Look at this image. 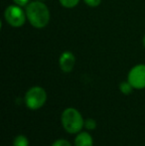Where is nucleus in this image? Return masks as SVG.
Instances as JSON below:
<instances>
[{"mask_svg":"<svg viewBox=\"0 0 145 146\" xmlns=\"http://www.w3.org/2000/svg\"><path fill=\"white\" fill-rule=\"evenodd\" d=\"M59 63H60V68L63 72L70 73L73 69V66H75V58L72 52L66 51V52H64L61 55Z\"/></svg>","mask_w":145,"mask_h":146,"instance_id":"nucleus-6","label":"nucleus"},{"mask_svg":"<svg viewBox=\"0 0 145 146\" xmlns=\"http://www.w3.org/2000/svg\"><path fill=\"white\" fill-rule=\"evenodd\" d=\"M79 1V0H60V3L66 8H73L77 5Z\"/></svg>","mask_w":145,"mask_h":146,"instance_id":"nucleus-10","label":"nucleus"},{"mask_svg":"<svg viewBox=\"0 0 145 146\" xmlns=\"http://www.w3.org/2000/svg\"><path fill=\"white\" fill-rule=\"evenodd\" d=\"M26 13L22 10L21 6L10 5L5 10V19L12 27H21L26 20Z\"/></svg>","mask_w":145,"mask_h":146,"instance_id":"nucleus-4","label":"nucleus"},{"mask_svg":"<svg viewBox=\"0 0 145 146\" xmlns=\"http://www.w3.org/2000/svg\"><path fill=\"white\" fill-rule=\"evenodd\" d=\"M13 1L15 2L16 5H18V6H25L28 4L29 0H13Z\"/></svg>","mask_w":145,"mask_h":146,"instance_id":"nucleus-14","label":"nucleus"},{"mask_svg":"<svg viewBox=\"0 0 145 146\" xmlns=\"http://www.w3.org/2000/svg\"><path fill=\"white\" fill-rule=\"evenodd\" d=\"M52 146H72L71 143L66 139H58L52 144Z\"/></svg>","mask_w":145,"mask_h":146,"instance_id":"nucleus-12","label":"nucleus"},{"mask_svg":"<svg viewBox=\"0 0 145 146\" xmlns=\"http://www.w3.org/2000/svg\"><path fill=\"white\" fill-rule=\"evenodd\" d=\"M61 121L65 130L71 134L79 132L85 124L81 114L73 108H68L63 111Z\"/></svg>","mask_w":145,"mask_h":146,"instance_id":"nucleus-2","label":"nucleus"},{"mask_svg":"<svg viewBox=\"0 0 145 146\" xmlns=\"http://www.w3.org/2000/svg\"><path fill=\"white\" fill-rule=\"evenodd\" d=\"M143 43H144V46H145V36H144V38H143Z\"/></svg>","mask_w":145,"mask_h":146,"instance_id":"nucleus-15","label":"nucleus"},{"mask_svg":"<svg viewBox=\"0 0 145 146\" xmlns=\"http://www.w3.org/2000/svg\"><path fill=\"white\" fill-rule=\"evenodd\" d=\"M133 88H134L132 87L131 84H130L128 81L127 82H122V83L119 85V90L123 94H130Z\"/></svg>","mask_w":145,"mask_h":146,"instance_id":"nucleus-9","label":"nucleus"},{"mask_svg":"<svg viewBox=\"0 0 145 146\" xmlns=\"http://www.w3.org/2000/svg\"><path fill=\"white\" fill-rule=\"evenodd\" d=\"M83 126H85L87 129H89V130H93V129L97 127V122H95V119L87 118V120H85V124H83Z\"/></svg>","mask_w":145,"mask_h":146,"instance_id":"nucleus-11","label":"nucleus"},{"mask_svg":"<svg viewBox=\"0 0 145 146\" xmlns=\"http://www.w3.org/2000/svg\"><path fill=\"white\" fill-rule=\"evenodd\" d=\"M83 1L87 5L91 6V7H97L101 4V0H83Z\"/></svg>","mask_w":145,"mask_h":146,"instance_id":"nucleus-13","label":"nucleus"},{"mask_svg":"<svg viewBox=\"0 0 145 146\" xmlns=\"http://www.w3.org/2000/svg\"><path fill=\"white\" fill-rule=\"evenodd\" d=\"M26 15L29 22L35 28H44L50 20V11L43 2L34 1L26 8Z\"/></svg>","mask_w":145,"mask_h":146,"instance_id":"nucleus-1","label":"nucleus"},{"mask_svg":"<svg viewBox=\"0 0 145 146\" xmlns=\"http://www.w3.org/2000/svg\"><path fill=\"white\" fill-rule=\"evenodd\" d=\"M47 100L46 90L41 87H33L25 94V104L29 110H36L41 108Z\"/></svg>","mask_w":145,"mask_h":146,"instance_id":"nucleus-3","label":"nucleus"},{"mask_svg":"<svg viewBox=\"0 0 145 146\" xmlns=\"http://www.w3.org/2000/svg\"><path fill=\"white\" fill-rule=\"evenodd\" d=\"M127 81L134 88L141 90L145 88V65H137L130 70Z\"/></svg>","mask_w":145,"mask_h":146,"instance_id":"nucleus-5","label":"nucleus"},{"mask_svg":"<svg viewBox=\"0 0 145 146\" xmlns=\"http://www.w3.org/2000/svg\"><path fill=\"white\" fill-rule=\"evenodd\" d=\"M13 146H29L28 138L24 135H18L14 138Z\"/></svg>","mask_w":145,"mask_h":146,"instance_id":"nucleus-8","label":"nucleus"},{"mask_svg":"<svg viewBox=\"0 0 145 146\" xmlns=\"http://www.w3.org/2000/svg\"><path fill=\"white\" fill-rule=\"evenodd\" d=\"M93 140L91 134L87 132H81L75 139V146H93Z\"/></svg>","mask_w":145,"mask_h":146,"instance_id":"nucleus-7","label":"nucleus"}]
</instances>
